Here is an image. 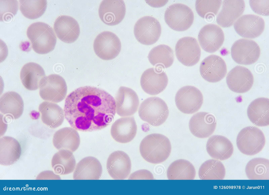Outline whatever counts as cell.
Returning <instances> with one entry per match:
<instances>
[{
	"label": "cell",
	"instance_id": "obj_7",
	"mask_svg": "<svg viewBox=\"0 0 269 195\" xmlns=\"http://www.w3.org/2000/svg\"><path fill=\"white\" fill-rule=\"evenodd\" d=\"M39 88V95L43 99L54 103L63 100L67 91L65 80L56 74L45 76L42 80Z\"/></svg>",
	"mask_w": 269,
	"mask_h": 195
},
{
	"label": "cell",
	"instance_id": "obj_31",
	"mask_svg": "<svg viewBox=\"0 0 269 195\" xmlns=\"http://www.w3.org/2000/svg\"><path fill=\"white\" fill-rule=\"evenodd\" d=\"M24 104L20 95L14 91H8L2 95L0 99V111L3 114L13 119L19 118L22 114Z\"/></svg>",
	"mask_w": 269,
	"mask_h": 195
},
{
	"label": "cell",
	"instance_id": "obj_42",
	"mask_svg": "<svg viewBox=\"0 0 269 195\" xmlns=\"http://www.w3.org/2000/svg\"><path fill=\"white\" fill-rule=\"evenodd\" d=\"M128 179H154V177L150 171L145 169L139 170L131 174Z\"/></svg>",
	"mask_w": 269,
	"mask_h": 195
},
{
	"label": "cell",
	"instance_id": "obj_33",
	"mask_svg": "<svg viewBox=\"0 0 269 195\" xmlns=\"http://www.w3.org/2000/svg\"><path fill=\"white\" fill-rule=\"evenodd\" d=\"M51 164L55 173L59 175H66L71 173L74 170L76 162L72 152L61 150L53 155Z\"/></svg>",
	"mask_w": 269,
	"mask_h": 195
},
{
	"label": "cell",
	"instance_id": "obj_1",
	"mask_svg": "<svg viewBox=\"0 0 269 195\" xmlns=\"http://www.w3.org/2000/svg\"><path fill=\"white\" fill-rule=\"evenodd\" d=\"M64 111L71 127L80 131H92L101 130L111 123L116 105L114 98L106 91L85 86L67 96Z\"/></svg>",
	"mask_w": 269,
	"mask_h": 195
},
{
	"label": "cell",
	"instance_id": "obj_20",
	"mask_svg": "<svg viewBox=\"0 0 269 195\" xmlns=\"http://www.w3.org/2000/svg\"><path fill=\"white\" fill-rule=\"evenodd\" d=\"M131 161L128 155L121 151H115L109 156L106 163L108 173L114 179L123 180L130 173Z\"/></svg>",
	"mask_w": 269,
	"mask_h": 195
},
{
	"label": "cell",
	"instance_id": "obj_4",
	"mask_svg": "<svg viewBox=\"0 0 269 195\" xmlns=\"http://www.w3.org/2000/svg\"><path fill=\"white\" fill-rule=\"evenodd\" d=\"M140 118L150 125L159 126L167 119L169 110L167 105L161 98L157 97H148L141 104L138 111Z\"/></svg>",
	"mask_w": 269,
	"mask_h": 195
},
{
	"label": "cell",
	"instance_id": "obj_3",
	"mask_svg": "<svg viewBox=\"0 0 269 195\" xmlns=\"http://www.w3.org/2000/svg\"><path fill=\"white\" fill-rule=\"evenodd\" d=\"M26 33L36 53L46 54L54 49L56 37L53 28L48 24L40 22L34 23L28 27Z\"/></svg>",
	"mask_w": 269,
	"mask_h": 195
},
{
	"label": "cell",
	"instance_id": "obj_23",
	"mask_svg": "<svg viewBox=\"0 0 269 195\" xmlns=\"http://www.w3.org/2000/svg\"><path fill=\"white\" fill-rule=\"evenodd\" d=\"M137 126L133 116L124 117L117 120L111 127L110 133L116 141L122 143L130 142L136 135Z\"/></svg>",
	"mask_w": 269,
	"mask_h": 195
},
{
	"label": "cell",
	"instance_id": "obj_16",
	"mask_svg": "<svg viewBox=\"0 0 269 195\" xmlns=\"http://www.w3.org/2000/svg\"><path fill=\"white\" fill-rule=\"evenodd\" d=\"M150 68L142 73L140 79V84L143 90L151 95H157L166 88L168 82V77L160 68Z\"/></svg>",
	"mask_w": 269,
	"mask_h": 195
},
{
	"label": "cell",
	"instance_id": "obj_29",
	"mask_svg": "<svg viewBox=\"0 0 269 195\" xmlns=\"http://www.w3.org/2000/svg\"><path fill=\"white\" fill-rule=\"evenodd\" d=\"M43 123L53 129L62 125L65 117L64 111L58 105L49 101H44L39 106Z\"/></svg>",
	"mask_w": 269,
	"mask_h": 195
},
{
	"label": "cell",
	"instance_id": "obj_9",
	"mask_svg": "<svg viewBox=\"0 0 269 195\" xmlns=\"http://www.w3.org/2000/svg\"><path fill=\"white\" fill-rule=\"evenodd\" d=\"M175 100L180 111L185 114H192L200 108L203 103V97L201 91L196 87L187 85L178 90Z\"/></svg>",
	"mask_w": 269,
	"mask_h": 195
},
{
	"label": "cell",
	"instance_id": "obj_34",
	"mask_svg": "<svg viewBox=\"0 0 269 195\" xmlns=\"http://www.w3.org/2000/svg\"><path fill=\"white\" fill-rule=\"evenodd\" d=\"M196 175L194 166L190 162L179 159L173 162L168 167L167 176L169 180H193Z\"/></svg>",
	"mask_w": 269,
	"mask_h": 195
},
{
	"label": "cell",
	"instance_id": "obj_2",
	"mask_svg": "<svg viewBox=\"0 0 269 195\" xmlns=\"http://www.w3.org/2000/svg\"><path fill=\"white\" fill-rule=\"evenodd\" d=\"M140 154L147 161L158 164L165 161L171 151V145L168 138L159 133L149 134L142 140L139 146Z\"/></svg>",
	"mask_w": 269,
	"mask_h": 195
},
{
	"label": "cell",
	"instance_id": "obj_12",
	"mask_svg": "<svg viewBox=\"0 0 269 195\" xmlns=\"http://www.w3.org/2000/svg\"><path fill=\"white\" fill-rule=\"evenodd\" d=\"M176 57L180 62L187 66L196 64L200 59L201 50L197 40L191 37L180 39L175 46Z\"/></svg>",
	"mask_w": 269,
	"mask_h": 195
},
{
	"label": "cell",
	"instance_id": "obj_26",
	"mask_svg": "<svg viewBox=\"0 0 269 195\" xmlns=\"http://www.w3.org/2000/svg\"><path fill=\"white\" fill-rule=\"evenodd\" d=\"M206 149L211 157L220 160L228 159L234 152L233 146L230 141L224 136L219 135H213L208 139Z\"/></svg>",
	"mask_w": 269,
	"mask_h": 195
},
{
	"label": "cell",
	"instance_id": "obj_27",
	"mask_svg": "<svg viewBox=\"0 0 269 195\" xmlns=\"http://www.w3.org/2000/svg\"><path fill=\"white\" fill-rule=\"evenodd\" d=\"M77 130L71 127H64L56 131L53 138L54 147L59 150L75 151L80 143V137Z\"/></svg>",
	"mask_w": 269,
	"mask_h": 195
},
{
	"label": "cell",
	"instance_id": "obj_11",
	"mask_svg": "<svg viewBox=\"0 0 269 195\" xmlns=\"http://www.w3.org/2000/svg\"><path fill=\"white\" fill-rule=\"evenodd\" d=\"M261 50L258 45L254 41L241 38L235 41L231 49V54L233 60L241 65L254 64L258 60Z\"/></svg>",
	"mask_w": 269,
	"mask_h": 195
},
{
	"label": "cell",
	"instance_id": "obj_6",
	"mask_svg": "<svg viewBox=\"0 0 269 195\" xmlns=\"http://www.w3.org/2000/svg\"><path fill=\"white\" fill-rule=\"evenodd\" d=\"M194 19L192 10L181 3L170 5L165 11L164 15L166 24L172 30L178 31L188 30L192 25Z\"/></svg>",
	"mask_w": 269,
	"mask_h": 195
},
{
	"label": "cell",
	"instance_id": "obj_8",
	"mask_svg": "<svg viewBox=\"0 0 269 195\" xmlns=\"http://www.w3.org/2000/svg\"><path fill=\"white\" fill-rule=\"evenodd\" d=\"M94 51L100 58L105 60H112L119 54L121 43L118 36L112 32L105 31L99 34L93 44Z\"/></svg>",
	"mask_w": 269,
	"mask_h": 195
},
{
	"label": "cell",
	"instance_id": "obj_19",
	"mask_svg": "<svg viewBox=\"0 0 269 195\" xmlns=\"http://www.w3.org/2000/svg\"><path fill=\"white\" fill-rule=\"evenodd\" d=\"M99 14L105 24L113 26L120 23L126 13V7L123 0H103L99 7Z\"/></svg>",
	"mask_w": 269,
	"mask_h": 195
},
{
	"label": "cell",
	"instance_id": "obj_43",
	"mask_svg": "<svg viewBox=\"0 0 269 195\" xmlns=\"http://www.w3.org/2000/svg\"><path fill=\"white\" fill-rule=\"evenodd\" d=\"M37 179H61L59 175L54 171L49 170L44 171L40 173L37 177Z\"/></svg>",
	"mask_w": 269,
	"mask_h": 195
},
{
	"label": "cell",
	"instance_id": "obj_13",
	"mask_svg": "<svg viewBox=\"0 0 269 195\" xmlns=\"http://www.w3.org/2000/svg\"><path fill=\"white\" fill-rule=\"evenodd\" d=\"M265 22L261 17L253 14L243 15L234 23L237 33L241 37L253 39L260 36L265 28Z\"/></svg>",
	"mask_w": 269,
	"mask_h": 195
},
{
	"label": "cell",
	"instance_id": "obj_18",
	"mask_svg": "<svg viewBox=\"0 0 269 195\" xmlns=\"http://www.w3.org/2000/svg\"><path fill=\"white\" fill-rule=\"evenodd\" d=\"M116 112L122 117L132 116L137 111L139 101L136 92L132 89L121 86L115 98Z\"/></svg>",
	"mask_w": 269,
	"mask_h": 195
},
{
	"label": "cell",
	"instance_id": "obj_10",
	"mask_svg": "<svg viewBox=\"0 0 269 195\" xmlns=\"http://www.w3.org/2000/svg\"><path fill=\"white\" fill-rule=\"evenodd\" d=\"M133 31L135 37L138 42L149 45L158 41L161 34V28L159 22L156 18L146 16L137 21Z\"/></svg>",
	"mask_w": 269,
	"mask_h": 195
},
{
	"label": "cell",
	"instance_id": "obj_37",
	"mask_svg": "<svg viewBox=\"0 0 269 195\" xmlns=\"http://www.w3.org/2000/svg\"><path fill=\"white\" fill-rule=\"evenodd\" d=\"M225 169L223 164L219 160H208L201 165L198 174L201 180H222L225 177Z\"/></svg>",
	"mask_w": 269,
	"mask_h": 195
},
{
	"label": "cell",
	"instance_id": "obj_38",
	"mask_svg": "<svg viewBox=\"0 0 269 195\" xmlns=\"http://www.w3.org/2000/svg\"><path fill=\"white\" fill-rule=\"evenodd\" d=\"M19 9L25 17L34 19L40 17L45 12L46 0H19Z\"/></svg>",
	"mask_w": 269,
	"mask_h": 195
},
{
	"label": "cell",
	"instance_id": "obj_25",
	"mask_svg": "<svg viewBox=\"0 0 269 195\" xmlns=\"http://www.w3.org/2000/svg\"><path fill=\"white\" fill-rule=\"evenodd\" d=\"M102 171L101 165L97 159L93 157H86L76 165L73 173V179L99 180Z\"/></svg>",
	"mask_w": 269,
	"mask_h": 195
},
{
	"label": "cell",
	"instance_id": "obj_24",
	"mask_svg": "<svg viewBox=\"0 0 269 195\" xmlns=\"http://www.w3.org/2000/svg\"><path fill=\"white\" fill-rule=\"evenodd\" d=\"M245 7L244 0H224L216 18L217 23L223 27L232 26L243 14Z\"/></svg>",
	"mask_w": 269,
	"mask_h": 195
},
{
	"label": "cell",
	"instance_id": "obj_39",
	"mask_svg": "<svg viewBox=\"0 0 269 195\" xmlns=\"http://www.w3.org/2000/svg\"><path fill=\"white\" fill-rule=\"evenodd\" d=\"M222 0H196V11L201 17L213 19L218 13L222 4Z\"/></svg>",
	"mask_w": 269,
	"mask_h": 195
},
{
	"label": "cell",
	"instance_id": "obj_35",
	"mask_svg": "<svg viewBox=\"0 0 269 195\" xmlns=\"http://www.w3.org/2000/svg\"><path fill=\"white\" fill-rule=\"evenodd\" d=\"M149 62L156 67L161 66L168 68L173 64L174 60L173 50L169 46L164 44L159 45L153 48L148 56Z\"/></svg>",
	"mask_w": 269,
	"mask_h": 195
},
{
	"label": "cell",
	"instance_id": "obj_30",
	"mask_svg": "<svg viewBox=\"0 0 269 195\" xmlns=\"http://www.w3.org/2000/svg\"><path fill=\"white\" fill-rule=\"evenodd\" d=\"M45 76L42 67L33 62L25 64L20 72V77L23 85L30 90H34L39 88L42 80Z\"/></svg>",
	"mask_w": 269,
	"mask_h": 195
},
{
	"label": "cell",
	"instance_id": "obj_32",
	"mask_svg": "<svg viewBox=\"0 0 269 195\" xmlns=\"http://www.w3.org/2000/svg\"><path fill=\"white\" fill-rule=\"evenodd\" d=\"M22 149L20 145L15 139L4 136L0 139V163L1 165H11L20 157Z\"/></svg>",
	"mask_w": 269,
	"mask_h": 195
},
{
	"label": "cell",
	"instance_id": "obj_17",
	"mask_svg": "<svg viewBox=\"0 0 269 195\" xmlns=\"http://www.w3.org/2000/svg\"><path fill=\"white\" fill-rule=\"evenodd\" d=\"M253 75L247 68L237 66L228 74L226 82L229 88L238 93H245L249 90L254 84Z\"/></svg>",
	"mask_w": 269,
	"mask_h": 195
},
{
	"label": "cell",
	"instance_id": "obj_36",
	"mask_svg": "<svg viewBox=\"0 0 269 195\" xmlns=\"http://www.w3.org/2000/svg\"><path fill=\"white\" fill-rule=\"evenodd\" d=\"M245 171L250 180H269V160L263 158L251 159L247 164Z\"/></svg>",
	"mask_w": 269,
	"mask_h": 195
},
{
	"label": "cell",
	"instance_id": "obj_44",
	"mask_svg": "<svg viewBox=\"0 0 269 195\" xmlns=\"http://www.w3.org/2000/svg\"><path fill=\"white\" fill-rule=\"evenodd\" d=\"M145 1L149 5L154 7H162L168 2V0H145Z\"/></svg>",
	"mask_w": 269,
	"mask_h": 195
},
{
	"label": "cell",
	"instance_id": "obj_41",
	"mask_svg": "<svg viewBox=\"0 0 269 195\" xmlns=\"http://www.w3.org/2000/svg\"><path fill=\"white\" fill-rule=\"evenodd\" d=\"M250 7L254 12L262 16L269 15V0H250Z\"/></svg>",
	"mask_w": 269,
	"mask_h": 195
},
{
	"label": "cell",
	"instance_id": "obj_28",
	"mask_svg": "<svg viewBox=\"0 0 269 195\" xmlns=\"http://www.w3.org/2000/svg\"><path fill=\"white\" fill-rule=\"evenodd\" d=\"M269 100L260 97L256 99L249 106L247 111L249 118L255 125L260 126L269 125Z\"/></svg>",
	"mask_w": 269,
	"mask_h": 195
},
{
	"label": "cell",
	"instance_id": "obj_5",
	"mask_svg": "<svg viewBox=\"0 0 269 195\" xmlns=\"http://www.w3.org/2000/svg\"><path fill=\"white\" fill-rule=\"evenodd\" d=\"M266 142L263 132L258 128L250 126L245 127L239 133L236 143L239 150L248 155L256 154L261 152Z\"/></svg>",
	"mask_w": 269,
	"mask_h": 195
},
{
	"label": "cell",
	"instance_id": "obj_15",
	"mask_svg": "<svg viewBox=\"0 0 269 195\" xmlns=\"http://www.w3.org/2000/svg\"><path fill=\"white\" fill-rule=\"evenodd\" d=\"M199 44L206 52L214 53L222 46L224 40L223 31L216 25H206L200 30L198 36Z\"/></svg>",
	"mask_w": 269,
	"mask_h": 195
},
{
	"label": "cell",
	"instance_id": "obj_40",
	"mask_svg": "<svg viewBox=\"0 0 269 195\" xmlns=\"http://www.w3.org/2000/svg\"><path fill=\"white\" fill-rule=\"evenodd\" d=\"M0 19H11L18 11L19 3L17 0H0Z\"/></svg>",
	"mask_w": 269,
	"mask_h": 195
},
{
	"label": "cell",
	"instance_id": "obj_14",
	"mask_svg": "<svg viewBox=\"0 0 269 195\" xmlns=\"http://www.w3.org/2000/svg\"><path fill=\"white\" fill-rule=\"evenodd\" d=\"M201 75L210 82H216L223 79L227 72L226 64L220 57L215 55H210L201 62L199 68Z\"/></svg>",
	"mask_w": 269,
	"mask_h": 195
},
{
	"label": "cell",
	"instance_id": "obj_21",
	"mask_svg": "<svg viewBox=\"0 0 269 195\" xmlns=\"http://www.w3.org/2000/svg\"><path fill=\"white\" fill-rule=\"evenodd\" d=\"M54 29L58 37L66 43L75 42L79 37L80 28L77 21L70 16L63 15L55 21Z\"/></svg>",
	"mask_w": 269,
	"mask_h": 195
},
{
	"label": "cell",
	"instance_id": "obj_22",
	"mask_svg": "<svg viewBox=\"0 0 269 195\" xmlns=\"http://www.w3.org/2000/svg\"><path fill=\"white\" fill-rule=\"evenodd\" d=\"M216 126L215 117L205 112H198L194 115L189 124V129L192 134L201 138H207L212 135Z\"/></svg>",
	"mask_w": 269,
	"mask_h": 195
}]
</instances>
